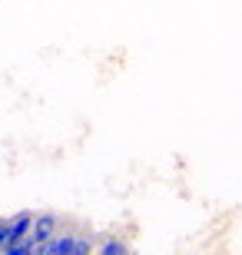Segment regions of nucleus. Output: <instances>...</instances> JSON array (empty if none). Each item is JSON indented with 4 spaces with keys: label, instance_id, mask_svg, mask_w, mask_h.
<instances>
[{
    "label": "nucleus",
    "instance_id": "f257e3e1",
    "mask_svg": "<svg viewBox=\"0 0 242 255\" xmlns=\"http://www.w3.org/2000/svg\"><path fill=\"white\" fill-rule=\"evenodd\" d=\"M37 252H47V255H56V252H90V239H70V236H50L47 242H40Z\"/></svg>",
    "mask_w": 242,
    "mask_h": 255
},
{
    "label": "nucleus",
    "instance_id": "f03ea898",
    "mask_svg": "<svg viewBox=\"0 0 242 255\" xmlns=\"http://www.w3.org/2000/svg\"><path fill=\"white\" fill-rule=\"evenodd\" d=\"M60 232V216L56 212H37L33 216V229H30V236H33V242H47L50 236H56Z\"/></svg>",
    "mask_w": 242,
    "mask_h": 255
},
{
    "label": "nucleus",
    "instance_id": "7ed1b4c3",
    "mask_svg": "<svg viewBox=\"0 0 242 255\" xmlns=\"http://www.w3.org/2000/svg\"><path fill=\"white\" fill-rule=\"evenodd\" d=\"M10 226V239H20V236H30V229H33V212L30 209H23V212H17L13 219H7ZM7 239V242H10Z\"/></svg>",
    "mask_w": 242,
    "mask_h": 255
},
{
    "label": "nucleus",
    "instance_id": "20e7f679",
    "mask_svg": "<svg viewBox=\"0 0 242 255\" xmlns=\"http://www.w3.org/2000/svg\"><path fill=\"white\" fill-rule=\"evenodd\" d=\"M100 252H103V255H126V252H130V246H126V242H116V239H110V242H103V246H100Z\"/></svg>",
    "mask_w": 242,
    "mask_h": 255
},
{
    "label": "nucleus",
    "instance_id": "39448f33",
    "mask_svg": "<svg viewBox=\"0 0 242 255\" xmlns=\"http://www.w3.org/2000/svg\"><path fill=\"white\" fill-rule=\"evenodd\" d=\"M7 239H10V226H7V219H0V249L7 246Z\"/></svg>",
    "mask_w": 242,
    "mask_h": 255
}]
</instances>
